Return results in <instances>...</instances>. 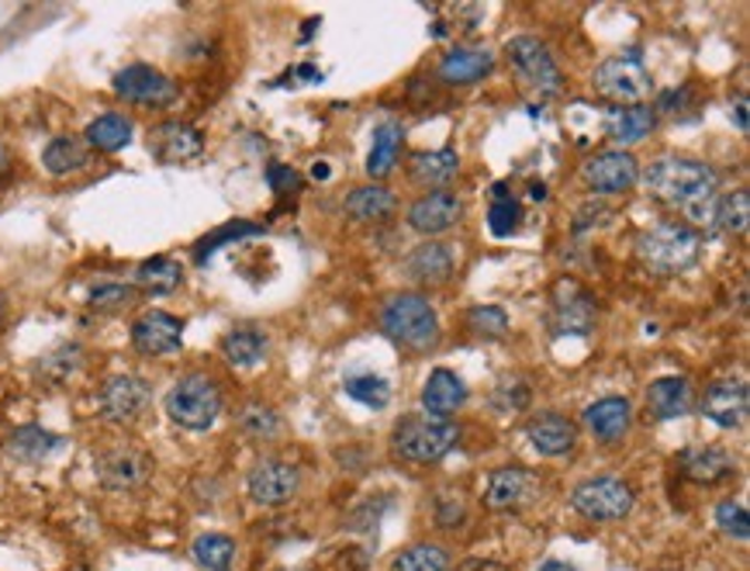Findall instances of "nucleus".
Listing matches in <instances>:
<instances>
[{"label": "nucleus", "mask_w": 750, "mask_h": 571, "mask_svg": "<svg viewBox=\"0 0 750 571\" xmlns=\"http://www.w3.org/2000/svg\"><path fill=\"white\" fill-rule=\"evenodd\" d=\"M129 302H135V288H129V284H97L91 292V308H97V312L125 308Z\"/></svg>", "instance_id": "obj_44"}, {"label": "nucleus", "mask_w": 750, "mask_h": 571, "mask_svg": "<svg viewBox=\"0 0 750 571\" xmlns=\"http://www.w3.org/2000/svg\"><path fill=\"white\" fill-rule=\"evenodd\" d=\"M505 60L518 73V80H523L530 91H536L540 98H557L564 91V73L551 55V49H546L540 39H533V35L512 39L505 45Z\"/></svg>", "instance_id": "obj_8"}, {"label": "nucleus", "mask_w": 750, "mask_h": 571, "mask_svg": "<svg viewBox=\"0 0 750 571\" xmlns=\"http://www.w3.org/2000/svg\"><path fill=\"white\" fill-rule=\"evenodd\" d=\"M205 150V135L187 122H163L150 132V153L173 166V163H191Z\"/></svg>", "instance_id": "obj_17"}, {"label": "nucleus", "mask_w": 750, "mask_h": 571, "mask_svg": "<svg viewBox=\"0 0 750 571\" xmlns=\"http://www.w3.org/2000/svg\"><path fill=\"white\" fill-rule=\"evenodd\" d=\"M716 527L723 530L727 537H733V540H747V537H750L747 509H743L740 502H733V499H727V502H719V506H716Z\"/></svg>", "instance_id": "obj_43"}, {"label": "nucleus", "mask_w": 750, "mask_h": 571, "mask_svg": "<svg viewBox=\"0 0 750 571\" xmlns=\"http://www.w3.org/2000/svg\"><path fill=\"white\" fill-rule=\"evenodd\" d=\"M540 571H578L574 564H567V561H557V558H551V561H543L540 564Z\"/></svg>", "instance_id": "obj_52"}, {"label": "nucleus", "mask_w": 750, "mask_h": 571, "mask_svg": "<svg viewBox=\"0 0 750 571\" xmlns=\"http://www.w3.org/2000/svg\"><path fill=\"white\" fill-rule=\"evenodd\" d=\"M222 354L233 367H256L267 357V333L256 326H236L233 333H225Z\"/></svg>", "instance_id": "obj_32"}, {"label": "nucleus", "mask_w": 750, "mask_h": 571, "mask_svg": "<svg viewBox=\"0 0 750 571\" xmlns=\"http://www.w3.org/2000/svg\"><path fill=\"white\" fill-rule=\"evenodd\" d=\"M391 571H450V551L436 544H415L391 561Z\"/></svg>", "instance_id": "obj_41"}, {"label": "nucleus", "mask_w": 750, "mask_h": 571, "mask_svg": "<svg viewBox=\"0 0 750 571\" xmlns=\"http://www.w3.org/2000/svg\"><path fill=\"white\" fill-rule=\"evenodd\" d=\"M267 184L274 187V191H280V194H287V191H301V174L298 170H291V166H284V163H274L270 170H267Z\"/></svg>", "instance_id": "obj_48"}, {"label": "nucleus", "mask_w": 750, "mask_h": 571, "mask_svg": "<svg viewBox=\"0 0 750 571\" xmlns=\"http://www.w3.org/2000/svg\"><path fill=\"white\" fill-rule=\"evenodd\" d=\"M239 426L249 434V437H274L277 434V426H280V419L274 416V409H264V406H249V409H243V416H239Z\"/></svg>", "instance_id": "obj_45"}, {"label": "nucleus", "mask_w": 750, "mask_h": 571, "mask_svg": "<svg viewBox=\"0 0 750 571\" xmlns=\"http://www.w3.org/2000/svg\"><path fill=\"white\" fill-rule=\"evenodd\" d=\"M111 88L122 101L142 104V108H166L177 101V83L150 63H132V67L119 70L111 80Z\"/></svg>", "instance_id": "obj_9"}, {"label": "nucleus", "mask_w": 750, "mask_h": 571, "mask_svg": "<svg viewBox=\"0 0 750 571\" xmlns=\"http://www.w3.org/2000/svg\"><path fill=\"white\" fill-rule=\"evenodd\" d=\"M191 558L205 571H228L236 561V540L225 533H201L191 544Z\"/></svg>", "instance_id": "obj_36"}, {"label": "nucleus", "mask_w": 750, "mask_h": 571, "mask_svg": "<svg viewBox=\"0 0 750 571\" xmlns=\"http://www.w3.org/2000/svg\"><path fill=\"white\" fill-rule=\"evenodd\" d=\"M80 357H83V350L80 347H63V350H55L52 357H45L42 360V370H49V367H60L55 370V381H63L70 370H76L80 367Z\"/></svg>", "instance_id": "obj_47"}, {"label": "nucleus", "mask_w": 750, "mask_h": 571, "mask_svg": "<svg viewBox=\"0 0 750 571\" xmlns=\"http://www.w3.org/2000/svg\"><path fill=\"white\" fill-rule=\"evenodd\" d=\"M394 453L409 465H436L460 443V430L450 419L405 416L394 426Z\"/></svg>", "instance_id": "obj_4"}, {"label": "nucleus", "mask_w": 750, "mask_h": 571, "mask_svg": "<svg viewBox=\"0 0 750 571\" xmlns=\"http://www.w3.org/2000/svg\"><path fill=\"white\" fill-rule=\"evenodd\" d=\"M492 70H495V52L484 45H453L440 63V77L450 88H468V83L484 80Z\"/></svg>", "instance_id": "obj_20"}, {"label": "nucleus", "mask_w": 750, "mask_h": 571, "mask_svg": "<svg viewBox=\"0 0 750 571\" xmlns=\"http://www.w3.org/2000/svg\"><path fill=\"white\" fill-rule=\"evenodd\" d=\"M132 347L142 357H169L184 347V323L169 312H142L132 323Z\"/></svg>", "instance_id": "obj_13"}, {"label": "nucleus", "mask_w": 750, "mask_h": 571, "mask_svg": "<svg viewBox=\"0 0 750 571\" xmlns=\"http://www.w3.org/2000/svg\"><path fill=\"white\" fill-rule=\"evenodd\" d=\"M401 139H405V129H401L398 122H384V125L373 129V146H370V156H367V177L370 181H384L398 166Z\"/></svg>", "instance_id": "obj_31"}, {"label": "nucleus", "mask_w": 750, "mask_h": 571, "mask_svg": "<svg viewBox=\"0 0 750 571\" xmlns=\"http://www.w3.org/2000/svg\"><path fill=\"white\" fill-rule=\"evenodd\" d=\"M495 406L499 409H526L530 406V388L523 385V381H515L512 388H508V381L505 385H499V391H495Z\"/></svg>", "instance_id": "obj_46"}, {"label": "nucleus", "mask_w": 750, "mask_h": 571, "mask_svg": "<svg viewBox=\"0 0 750 571\" xmlns=\"http://www.w3.org/2000/svg\"><path fill=\"white\" fill-rule=\"evenodd\" d=\"M132 135H135L132 119H125V114H119V111H104L91 125H86L83 142L97 153H122L132 142Z\"/></svg>", "instance_id": "obj_28"}, {"label": "nucleus", "mask_w": 750, "mask_h": 571, "mask_svg": "<svg viewBox=\"0 0 750 571\" xmlns=\"http://www.w3.org/2000/svg\"><path fill=\"white\" fill-rule=\"evenodd\" d=\"M685 101H688V91H668V94H660L657 108L668 111V114H678L685 108Z\"/></svg>", "instance_id": "obj_50"}, {"label": "nucleus", "mask_w": 750, "mask_h": 571, "mask_svg": "<svg viewBox=\"0 0 750 571\" xmlns=\"http://www.w3.org/2000/svg\"><path fill=\"white\" fill-rule=\"evenodd\" d=\"M464 215V205H460V197L450 194V191H429L422 194L419 202L409 208V225L422 236H443L450 228L460 222Z\"/></svg>", "instance_id": "obj_16"}, {"label": "nucleus", "mask_w": 750, "mask_h": 571, "mask_svg": "<svg viewBox=\"0 0 750 571\" xmlns=\"http://www.w3.org/2000/svg\"><path fill=\"white\" fill-rule=\"evenodd\" d=\"M629 422H633V406H629V398H619V395L598 398L595 406L585 409V426L605 447H616L629 434Z\"/></svg>", "instance_id": "obj_21"}, {"label": "nucleus", "mask_w": 750, "mask_h": 571, "mask_svg": "<svg viewBox=\"0 0 750 571\" xmlns=\"http://www.w3.org/2000/svg\"><path fill=\"white\" fill-rule=\"evenodd\" d=\"M747 406H750V391L740 378L712 381L702 395V416L716 422L719 430H737V426H743Z\"/></svg>", "instance_id": "obj_14"}, {"label": "nucleus", "mask_w": 750, "mask_h": 571, "mask_svg": "<svg viewBox=\"0 0 750 571\" xmlns=\"http://www.w3.org/2000/svg\"><path fill=\"white\" fill-rule=\"evenodd\" d=\"M391 212H394V194L381 184L357 187L350 197H346V215L353 222H384Z\"/></svg>", "instance_id": "obj_33"}, {"label": "nucleus", "mask_w": 750, "mask_h": 571, "mask_svg": "<svg viewBox=\"0 0 750 571\" xmlns=\"http://www.w3.org/2000/svg\"><path fill=\"white\" fill-rule=\"evenodd\" d=\"M150 478V457L138 453L132 447H119V450H104L97 457V481L111 492H129L138 489L142 481Z\"/></svg>", "instance_id": "obj_15"}, {"label": "nucleus", "mask_w": 750, "mask_h": 571, "mask_svg": "<svg viewBox=\"0 0 750 571\" xmlns=\"http://www.w3.org/2000/svg\"><path fill=\"white\" fill-rule=\"evenodd\" d=\"M381 326L388 333V339H394L398 347L405 350H432L440 343V316L436 308L429 305L425 295L405 292L394 295L384 312H381Z\"/></svg>", "instance_id": "obj_3"}, {"label": "nucleus", "mask_w": 750, "mask_h": 571, "mask_svg": "<svg viewBox=\"0 0 750 571\" xmlns=\"http://www.w3.org/2000/svg\"><path fill=\"white\" fill-rule=\"evenodd\" d=\"M460 571H508L505 564H499V561H484V558H471L464 568Z\"/></svg>", "instance_id": "obj_51"}, {"label": "nucleus", "mask_w": 750, "mask_h": 571, "mask_svg": "<svg viewBox=\"0 0 750 571\" xmlns=\"http://www.w3.org/2000/svg\"><path fill=\"white\" fill-rule=\"evenodd\" d=\"M657 125V114L644 104L637 108H613L609 114H605V132H609V139H616L619 146H637V142H644Z\"/></svg>", "instance_id": "obj_29"}, {"label": "nucleus", "mask_w": 750, "mask_h": 571, "mask_svg": "<svg viewBox=\"0 0 750 571\" xmlns=\"http://www.w3.org/2000/svg\"><path fill=\"white\" fill-rule=\"evenodd\" d=\"M518 222H523V205H518V197H512L505 184H495L492 208H487V228H492V236L508 239L518 228Z\"/></svg>", "instance_id": "obj_37"}, {"label": "nucleus", "mask_w": 750, "mask_h": 571, "mask_svg": "<svg viewBox=\"0 0 750 571\" xmlns=\"http://www.w3.org/2000/svg\"><path fill=\"white\" fill-rule=\"evenodd\" d=\"M184 281V267L173 261V256H153L138 271H135V284L150 295H169L177 292Z\"/></svg>", "instance_id": "obj_35"}, {"label": "nucleus", "mask_w": 750, "mask_h": 571, "mask_svg": "<svg viewBox=\"0 0 750 571\" xmlns=\"http://www.w3.org/2000/svg\"><path fill=\"white\" fill-rule=\"evenodd\" d=\"M150 402H153V388L138 375H114L111 381H104L97 395L101 416L111 422H135L150 409Z\"/></svg>", "instance_id": "obj_11"}, {"label": "nucleus", "mask_w": 750, "mask_h": 571, "mask_svg": "<svg viewBox=\"0 0 750 571\" xmlns=\"http://www.w3.org/2000/svg\"><path fill=\"white\" fill-rule=\"evenodd\" d=\"M595 91L602 98L616 101V108H637L650 98L654 91V80H650V70L644 67V60L637 52H619V55H609L605 63H598L595 70Z\"/></svg>", "instance_id": "obj_6"}, {"label": "nucleus", "mask_w": 750, "mask_h": 571, "mask_svg": "<svg viewBox=\"0 0 750 571\" xmlns=\"http://www.w3.org/2000/svg\"><path fill=\"white\" fill-rule=\"evenodd\" d=\"M582 177L595 194H626L640 181V163L626 150H605L585 160Z\"/></svg>", "instance_id": "obj_12"}, {"label": "nucleus", "mask_w": 750, "mask_h": 571, "mask_svg": "<svg viewBox=\"0 0 750 571\" xmlns=\"http://www.w3.org/2000/svg\"><path fill=\"white\" fill-rule=\"evenodd\" d=\"M342 391L367 409H384L391 402V385L381 375H350L342 381Z\"/></svg>", "instance_id": "obj_39"}, {"label": "nucleus", "mask_w": 750, "mask_h": 571, "mask_svg": "<svg viewBox=\"0 0 750 571\" xmlns=\"http://www.w3.org/2000/svg\"><path fill=\"white\" fill-rule=\"evenodd\" d=\"M311 177H315V181H326V177H329V163H315Z\"/></svg>", "instance_id": "obj_55"}, {"label": "nucleus", "mask_w": 750, "mask_h": 571, "mask_svg": "<svg viewBox=\"0 0 750 571\" xmlns=\"http://www.w3.org/2000/svg\"><path fill=\"white\" fill-rule=\"evenodd\" d=\"M0 316H4V302H0Z\"/></svg>", "instance_id": "obj_56"}, {"label": "nucleus", "mask_w": 750, "mask_h": 571, "mask_svg": "<svg viewBox=\"0 0 750 571\" xmlns=\"http://www.w3.org/2000/svg\"><path fill=\"white\" fill-rule=\"evenodd\" d=\"M468 329L481 339H502L508 333V312L502 305H474L468 312Z\"/></svg>", "instance_id": "obj_42"}, {"label": "nucleus", "mask_w": 750, "mask_h": 571, "mask_svg": "<svg viewBox=\"0 0 750 571\" xmlns=\"http://www.w3.org/2000/svg\"><path fill=\"white\" fill-rule=\"evenodd\" d=\"M464 517H468V509H464V502H460V499H443L440 509H436V523L443 530L460 527V523H464Z\"/></svg>", "instance_id": "obj_49"}, {"label": "nucleus", "mask_w": 750, "mask_h": 571, "mask_svg": "<svg viewBox=\"0 0 750 571\" xmlns=\"http://www.w3.org/2000/svg\"><path fill=\"white\" fill-rule=\"evenodd\" d=\"M737 125H740V132H747V101L737 104Z\"/></svg>", "instance_id": "obj_53"}, {"label": "nucleus", "mask_w": 750, "mask_h": 571, "mask_svg": "<svg viewBox=\"0 0 750 571\" xmlns=\"http://www.w3.org/2000/svg\"><path fill=\"white\" fill-rule=\"evenodd\" d=\"M468 402V385L460 381L453 370L446 367H436L432 375L425 378V388H422V409L432 416V419H450V412H456L460 406Z\"/></svg>", "instance_id": "obj_22"}, {"label": "nucleus", "mask_w": 750, "mask_h": 571, "mask_svg": "<svg viewBox=\"0 0 750 571\" xmlns=\"http://www.w3.org/2000/svg\"><path fill=\"white\" fill-rule=\"evenodd\" d=\"M750 222V197L747 191H733V194H723L716 197V208H712V225L723 228V233H743Z\"/></svg>", "instance_id": "obj_38"}, {"label": "nucleus", "mask_w": 750, "mask_h": 571, "mask_svg": "<svg viewBox=\"0 0 750 571\" xmlns=\"http://www.w3.org/2000/svg\"><path fill=\"white\" fill-rule=\"evenodd\" d=\"M526 437L540 457H564L578 443V426L561 412H540L526 422Z\"/></svg>", "instance_id": "obj_19"}, {"label": "nucleus", "mask_w": 750, "mask_h": 571, "mask_svg": "<svg viewBox=\"0 0 750 571\" xmlns=\"http://www.w3.org/2000/svg\"><path fill=\"white\" fill-rule=\"evenodd\" d=\"M453 246L446 243H422L409 256V274L419 284H446L453 277Z\"/></svg>", "instance_id": "obj_30"}, {"label": "nucleus", "mask_w": 750, "mask_h": 571, "mask_svg": "<svg viewBox=\"0 0 750 571\" xmlns=\"http://www.w3.org/2000/svg\"><path fill=\"white\" fill-rule=\"evenodd\" d=\"M647 409L654 419L668 422V419H681L691 412V385L688 378H657L650 388H647Z\"/></svg>", "instance_id": "obj_23"}, {"label": "nucleus", "mask_w": 750, "mask_h": 571, "mask_svg": "<svg viewBox=\"0 0 750 571\" xmlns=\"http://www.w3.org/2000/svg\"><path fill=\"white\" fill-rule=\"evenodd\" d=\"M737 465L727 450H716V447H699V450H685L681 453V475L688 481H699V485H719L733 478Z\"/></svg>", "instance_id": "obj_24"}, {"label": "nucleus", "mask_w": 750, "mask_h": 571, "mask_svg": "<svg viewBox=\"0 0 750 571\" xmlns=\"http://www.w3.org/2000/svg\"><path fill=\"white\" fill-rule=\"evenodd\" d=\"M554 326L561 336H588L595 326V302L574 281H561L554 292Z\"/></svg>", "instance_id": "obj_18"}, {"label": "nucleus", "mask_w": 750, "mask_h": 571, "mask_svg": "<svg viewBox=\"0 0 750 571\" xmlns=\"http://www.w3.org/2000/svg\"><path fill=\"white\" fill-rule=\"evenodd\" d=\"M716 187H719L716 170L691 156H660L647 170V191L657 202L681 208L696 222H712Z\"/></svg>", "instance_id": "obj_1"}, {"label": "nucleus", "mask_w": 750, "mask_h": 571, "mask_svg": "<svg viewBox=\"0 0 750 571\" xmlns=\"http://www.w3.org/2000/svg\"><path fill=\"white\" fill-rule=\"evenodd\" d=\"M259 233H264V225L236 218V222H228V225L215 228L212 236L201 239V243L194 246V261H197V264H208V261H212V253H215V249H222L225 243H233V239H246V236H259Z\"/></svg>", "instance_id": "obj_40"}, {"label": "nucleus", "mask_w": 750, "mask_h": 571, "mask_svg": "<svg viewBox=\"0 0 750 571\" xmlns=\"http://www.w3.org/2000/svg\"><path fill=\"white\" fill-rule=\"evenodd\" d=\"M166 416L191 434H205L222 416V391L208 375H184L166 391Z\"/></svg>", "instance_id": "obj_5"}, {"label": "nucleus", "mask_w": 750, "mask_h": 571, "mask_svg": "<svg viewBox=\"0 0 750 571\" xmlns=\"http://www.w3.org/2000/svg\"><path fill=\"white\" fill-rule=\"evenodd\" d=\"M249 499L256 506H284L291 502L301 489V471L295 465L280 461V457H264L259 465H253L246 478Z\"/></svg>", "instance_id": "obj_10"}, {"label": "nucleus", "mask_w": 750, "mask_h": 571, "mask_svg": "<svg viewBox=\"0 0 750 571\" xmlns=\"http://www.w3.org/2000/svg\"><path fill=\"white\" fill-rule=\"evenodd\" d=\"M633 502H637L633 489L623 478H613V475L588 478V481H582L578 489L571 492V509L578 512V517L592 520V523L626 520L633 512Z\"/></svg>", "instance_id": "obj_7"}, {"label": "nucleus", "mask_w": 750, "mask_h": 571, "mask_svg": "<svg viewBox=\"0 0 750 571\" xmlns=\"http://www.w3.org/2000/svg\"><path fill=\"white\" fill-rule=\"evenodd\" d=\"M533 492V475L526 468H499L487 478L484 502L492 509H518Z\"/></svg>", "instance_id": "obj_26"}, {"label": "nucleus", "mask_w": 750, "mask_h": 571, "mask_svg": "<svg viewBox=\"0 0 750 571\" xmlns=\"http://www.w3.org/2000/svg\"><path fill=\"white\" fill-rule=\"evenodd\" d=\"M42 166L52 177L80 174V170L91 166V146L83 142V135H55L42 150Z\"/></svg>", "instance_id": "obj_25"}, {"label": "nucleus", "mask_w": 750, "mask_h": 571, "mask_svg": "<svg viewBox=\"0 0 750 571\" xmlns=\"http://www.w3.org/2000/svg\"><path fill=\"white\" fill-rule=\"evenodd\" d=\"M409 174L415 184L429 191H446V184L460 174V156L453 150H432V153H415L409 160Z\"/></svg>", "instance_id": "obj_27"}, {"label": "nucleus", "mask_w": 750, "mask_h": 571, "mask_svg": "<svg viewBox=\"0 0 750 571\" xmlns=\"http://www.w3.org/2000/svg\"><path fill=\"white\" fill-rule=\"evenodd\" d=\"M8 170H11V153H8L4 146H0V177H4Z\"/></svg>", "instance_id": "obj_54"}, {"label": "nucleus", "mask_w": 750, "mask_h": 571, "mask_svg": "<svg viewBox=\"0 0 750 571\" xmlns=\"http://www.w3.org/2000/svg\"><path fill=\"white\" fill-rule=\"evenodd\" d=\"M60 447H63V437L42 430V426H21V430H14L8 440V450L18 457V461H28V465L45 461V457H52Z\"/></svg>", "instance_id": "obj_34"}, {"label": "nucleus", "mask_w": 750, "mask_h": 571, "mask_svg": "<svg viewBox=\"0 0 750 571\" xmlns=\"http://www.w3.org/2000/svg\"><path fill=\"white\" fill-rule=\"evenodd\" d=\"M699 253H702V236L691 225H681V222L654 225L637 239L640 264L650 274H660V277L688 271L699 261Z\"/></svg>", "instance_id": "obj_2"}]
</instances>
